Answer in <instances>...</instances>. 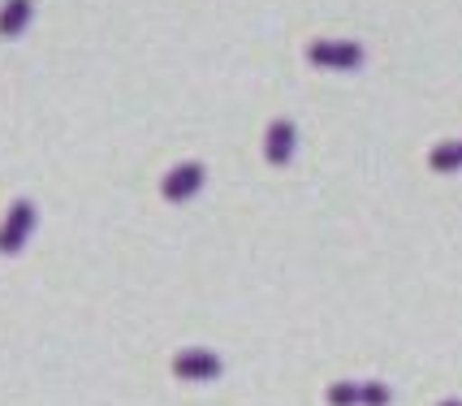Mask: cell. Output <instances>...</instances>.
<instances>
[{
    "label": "cell",
    "instance_id": "1",
    "mask_svg": "<svg viewBox=\"0 0 462 406\" xmlns=\"http://www.w3.org/2000/svg\"><path fill=\"white\" fill-rule=\"evenodd\" d=\"M307 61L320 65V69H359L363 48L350 40H316L307 48Z\"/></svg>",
    "mask_w": 462,
    "mask_h": 406
},
{
    "label": "cell",
    "instance_id": "2",
    "mask_svg": "<svg viewBox=\"0 0 462 406\" xmlns=\"http://www.w3.org/2000/svg\"><path fill=\"white\" fill-rule=\"evenodd\" d=\"M31 229H35V203H31V199H14L9 217H5V225H0V251H5V255L22 251V246H26V238H31Z\"/></svg>",
    "mask_w": 462,
    "mask_h": 406
},
{
    "label": "cell",
    "instance_id": "3",
    "mask_svg": "<svg viewBox=\"0 0 462 406\" xmlns=\"http://www.w3.org/2000/svg\"><path fill=\"white\" fill-rule=\"evenodd\" d=\"M203 178H208V173H203V164L199 161H186V164H173V169H169V178H164V199L169 203H181V199H195V195H199V186H203Z\"/></svg>",
    "mask_w": 462,
    "mask_h": 406
},
{
    "label": "cell",
    "instance_id": "4",
    "mask_svg": "<svg viewBox=\"0 0 462 406\" xmlns=\"http://www.w3.org/2000/svg\"><path fill=\"white\" fill-rule=\"evenodd\" d=\"M173 372L186 376V381H212L221 372V359L212 350H181L178 359H173Z\"/></svg>",
    "mask_w": 462,
    "mask_h": 406
},
{
    "label": "cell",
    "instance_id": "5",
    "mask_svg": "<svg viewBox=\"0 0 462 406\" xmlns=\"http://www.w3.org/2000/svg\"><path fill=\"white\" fill-rule=\"evenodd\" d=\"M294 147H299L294 125H290V122H273V125H268V139H263V156H268V161H273V164H290Z\"/></svg>",
    "mask_w": 462,
    "mask_h": 406
},
{
    "label": "cell",
    "instance_id": "6",
    "mask_svg": "<svg viewBox=\"0 0 462 406\" xmlns=\"http://www.w3.org/2000/svg\"><path fill=\"white\" fill-rule=\"evenodd\" d=\"M31 14H35L31 0H5V5H0V35H5V40L22 35V31L31 26Z\"/></svg>",
    "mask_w": 462,
    "mask_h": 406
},
{
    "label": "cell",
    "instance_id": "7",
    "mask_svg": "<svg viewBox=\"0 0 462 406\" xmlns=\"http://www.w3.org/2000/svg\"><path fill=\"white\" fill-rule=\"evenodd\" d=\"M428 164H432L437 173H458L462 169V139H449V143H441V147H432Z\"/></svg>",
    "mask_w": 462,
    "mask_h": 406
},
{
    "label": "cell",
    "instance_id": "8",
    "mask_svg": "<svg viewBox=\"0 0 462 406\" xmlns=\"http://www.w3.org/2000/svg\"><path fill=\"white\" fill-rule=\"evenodd\" d=\"M441 406H462V402H441Z\"/></svg>",
    "mask_w": 462,
    "mask_h": 406
}]
</instances>
